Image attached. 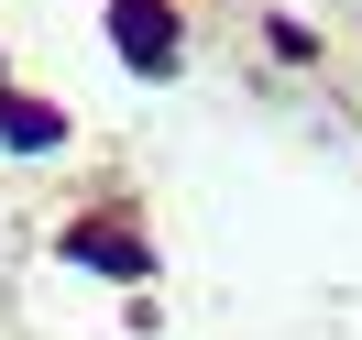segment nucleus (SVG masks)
<instances>
[{"mask_svg": "<svg viewBox=\"0 0 362 340\" xmlns=\"http://www.w3.org/2000/svg\"><path fill=\"white\" fill-rule=\"evenodd\" d=\"M110 33H121V55H132L143 77L176 66V23H165V0H110Z\"/></svg>", "mask_w": 362, "mask_h": 340, "instance_id": "nucleus-1", "label": "nucleus"}, {"mask_svg": "<svg viewBox=\"0 0 362 340\" xmlns=\"http://www.w3.org/2000/svg\"><path fill=\"white\" fill-rule=\"evenodd\" d=\"M66 252H77V264H99V274H143V242H132V230H110V220L66 230Z\"/></svg>", "mask_w": 362, "mask_h": 340, "instance_id": "nucleus-2", "label": "nucleus"}, {"mask_svg": "<svg viewBox=\"0 0 362 340\" xmlns=\"http://www.w3.org/2000/svg\"><path fill=\"white\" fill-rule=\"evenodd\" d=\"M55 132H66V121H55L45 99H0V143H23V154H45Z\"/></svg>", "mask_w": 362, "mask_h": 340, "instance_id": "nucleus-3", "label": "nucleus"}]
</instances>
